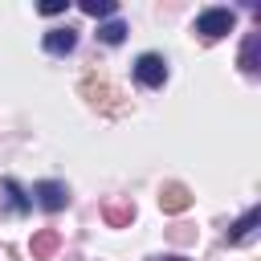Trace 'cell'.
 Here are the masks:
<instances>
[{
  "label": "cell",
  "mask_w": 261,
  "mask_h": 261,
  "mask_svg": "<svg viewBox=\"0 0 261 261\" xmlns=\"http://www.w3.org/2000/svg\"><path fill=\"white\" fill-rule=\"evenodd\" d=\"M33 196H37V204H41L45 212H61V208L69 204V192H65L61 179H41V184H33Z\"/></svg>",
  "instance_id": "obj_3"
},
{
  "label": "cell",
  "mask_w": 261,
  "mask_h": 261,
  "mask_svg": "<svg viewBox=\"0 0 261 261\" xmlns=\"http://www.w3.org/2000/svg\"><path fill=\"white\" fill-rule=\"evenodd\" d=\"M53 249H57V232L53 228H45L41 237H33V257H49Z\"/></svg>",
  "instance_id": "obj_10"
},
{
  "label": "cell",
  "mask_w": 261,
  "mask_h": 261,
  "mask_svg": "<svg viewBox=\"0 0 261 261\" xmlns=\"http://www.w3.org/2000/svg\"><path fill=\"white\" fill-rule=\"evenodd\" d=\"M232 24H237V12H232V8H204V12L196 16V33H200L204 41H220V37H228Z\"/></svg>",
  "instance_id": "obj_1"
},
{
  "label": "cell",
  "mask_w": 261,
  "mask_h": 261,
  "mask_svg": "<svg viewBox=\"0 0 261 261\" xmlns=\"http://www.w3.org/2000/svg\"><path fill=\"white\" fill-rule=\"evenodd\" d=\"M257 49H261V37L249 33V37H245V49H241V69H245V73H257Z\"/></svg>",
  "instance_id": "obj_7"
},
{
  "label": "cell",
  "mask_w": 261,
  "mask_h": 261,
  "mask_svg": "<svg viewBox=\"0 0 261 261\" xmlns=\"http://www.w3.org/2000/svg\"><path fill=\"white\" fill-rule=\"evenodd\" d=\"M257 224H261V208L253 204V208L228 228V245H245V241H253V237H257Z\"/></svg>",
  "instance_id": "obj_5"
},
{
  "label": "cell",
  "mask_w": 261,
  "mask_h": 261,
  "mask_svg": "<svg viewBox=\"0 0 261 261\" xmlns=\"http://www.w3.org/2000/svg\"><path fill=\"white\" fill-rule=\"evenodd\" d=\"M135 82L147 86V90H159V86L167 82V61H163L159 53H143V57L135 61Z\"/></svg>",
  "instance_id": "obj_2"
},
{
  "label": "cell",
  "mask_w": 261,
  "mask_h": 261,
  "mask_svg": "<svg viewBox=\"0 0 261 261\" xmlns=\"http://www.w3.org/2000/svg\"><path fill=\"white\" fill-rule=\"evenodd\" d=\"M41 45H45V53L65 57V53H73V49H77V29H69V24H65V29H49Z\"/></svg>",
  "instance_id": "obj_4"
},
{
  "label": "cell",
  "mask_w": 261,
  "mask_h": 261,
  "mask_svg": "<svg viewBox=\"0 0 261 261\" xmlns=\"http://www.w3.org/2000/svg\"><path fill=\"white\" fill-rule=\"evenodd\" d=\"M65 8H69V0H45V4H41L45 16H57V12H65Z\"/></svg>",
  "instance_id": "obj_12"
},
{
  "label": "cell",
  "mask_w": 261,
  "mask_h": 261,
  "mask_svg": "<svg viewBox=\"0 0 261 261\" xmlns=\"http://www.w3.org/2000/svg\"><path fill=\"white\" fill-rule=\"evenodd\" d=\"M159 204H163L167 212H184V208H188V192H184L179 184H167L163 196H159Z\"/></svg>",
  "instance_id": "obj_6"
},
{
  "label": "cell",
  "mask_w": 261,
  "mask_h": 261,
  "mask_svg": "<svg viewBox=\"0 0 261 261\" xmlns=\"http://www.w3.org/2000/svg\"><path fill=\"white\" fill-rule=\"evenodd\" d=\"M4 192H8V196H12V208H20V212H24V208H29V200H24V196H20V188H16V179H4Z\"/></svg>",
  "instance_id": "obj_11"
},
{
  "label": "cell",
  "mask_w": 261,
  "mask_h": 261,
  "mask_svg": "<svg viewBox=\"0 0 261 261\" xmlns=\"http://www.w3.org/2000/svg\"><path fill=\"white\" fill-rule=\"evenodd\" d=\"M106 216H110L114 224H122V220H130V216H135V208H110Z\"/></svg>",
  "instance_id": "obj_13"
},
{
  "label": "cell",
  "mask_w": 261,
  "mask_h": 261,
  "mask_svg": "<svg viewBox=\"0 0 261 261\" xmlns=\"http://www.w3.org/2000/svg\"><path fill=\"white\" fill-rule=\"evenodd\" d=\"M98 37H102L106 45H122V37H126V24H122V20H106V24L98 29Z\"/></svg>",
  "instance_id": "obj_9"
},
{
  "label": "cell",
  "mask_w": 261,
  "mask_h": 261,
  "mask_svg": "<svg viewBox=\"0 0 261 261\" xmlns=\"http://www.w3.org/2000/svg\"><path fill=\"white\" fill-rule=\"evenodd\" d=\"M82 12H86V16H114L118 4H114V0H82Z\"/></svg>",
  "instance_id": "obj_8"
}]
</instances>
